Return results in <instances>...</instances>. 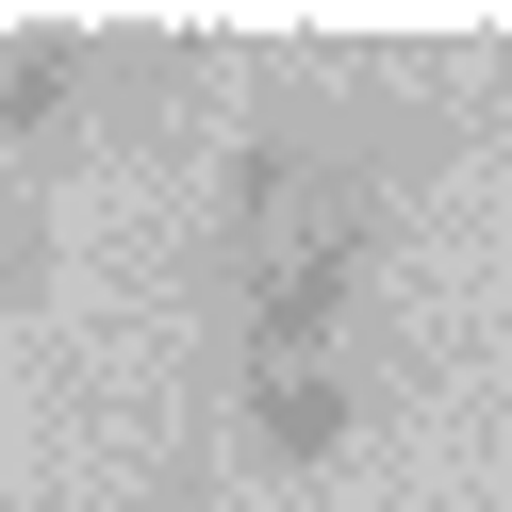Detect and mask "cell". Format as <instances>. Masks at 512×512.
I'll list each match as a JSON object with an SVG mask.
<instances>
[{
  "label": "cell",
  "mask_w": 512,
  "mask_h": 512,
  "mask_svg": "<svg viewBox=\"0 0 512 512\" xmlns=\"http://www.w3.org/2000/svg\"><path fill=\"white\" fill-rule=\"evenodd\" d=\"M347 430H364V380H347V364H248L232 380V446L265 479H331Z\"/></svg>",
  "instance_id": "7a4b0ae2"
},
{
  "label": "cell",
  "mask_w": 512,
  "mask_h": 512,
  "mask_svg": "<svg viewBox=\"0 0 512 512\" xmlns=\"http://www.w3.org/2000/svg\"><path fill=\"white\" fill-rule=\"evenodd\" d=\"M182 512H199V496H182Z\"/></svg>",
  "instance_id": "5b68a950"
},
{
  "label": "cell",
  "mask_w": 512,
  "mask_h": 512,
  "mask_svg": "<svg viewBox=\"0 0 512 512\" xmlns=\"http://www.w3.org/2000/svg\"><path fill=\"white\" fill-rule=\"evenodd\" d=\"M83 116H100V34H83V17L0 34V166H17V149H67Z\"/></svg>",
  "instance_id": "3957f363"
},
{
  "label": "cell",
  "mask_w": 512,
  "mask_h": 512,
  "mask_svg": "<svg viewBox=\"0 0 512 512\" xmlns=\"http://www.w3.org/2000/svg\"><path fill=\"white\" fill-rule=\"evenodd\" d=\"M380 232H397V215H314V232L232 298V347H248V364H331V347H347V298L380 281Z\"/></svg>",
  "instance_id": "6da1fadb"
},
{
  "label": "cell",
  "mask_w": 512,
  "mask_h": 512,
  "mask_svg": "<svg viewBox=\"0 0 512 512\" xmlns=\"http://www.w3.org/2000/svg\"><path fill=\"white\" fill-rule=\"evenodd\" d=\"M50 265H67V215H50V182H0V331L50 298Z\"/></svg>",
  "instance_id": "277c9868"
}]
</instances>
